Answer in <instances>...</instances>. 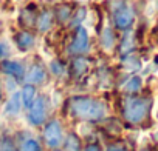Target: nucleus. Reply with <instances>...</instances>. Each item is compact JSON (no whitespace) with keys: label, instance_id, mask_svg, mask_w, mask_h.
<instances>
[{"label":"nucleus","instance_id":"nucleus-6","mask_svg":"<svg viewBox=\"0 0 158 151\" xmlns=\"http://www.w3.org/2000/svg\"><path fill=\"white\" fill-rule=\"evenodd\" d=\"M89 48H90L89 29L85 26L76 28V34H74V39L71 40V43L68 45V51L71 54H84L89 51Z\"/></svg>","mask_w":158,"mask_h":151},{"label":"nucleus","instance_id":"nucleus-26","mask_svg":"<svg viewBox=\"0 0 158 151\" xmlns=\"http://www.w3.org/2000/svg\"><path fill=\"white\" fill-rule=\"evenodd\" d=\"M10 51H11L10 43H6V42H0V57L8 56V54H10Z\"/></svg>","mask_w":158,"mask_h":151},{"label":"nucleus","instance_id":"nucleus-11","mask_svg":"<svg viewBox=\"0 0 158 151\" xmlns=\"http://www.w3.org/2000/svg\"><path fill=\"white\" fill-rule=\"evenodd\" d=\"M17 151H42V143L34 136H25L19 140Z\"/></svg>","mask_w":158,"mask_h":151},{"label":"nucleus","instance_id":"nucleus-1","mask_svg":"<svg viewBox=\"0 0 158 151\" xmlns=\"http://www.w3.org/2000/svg\"><path fill=\"white\" fill-rule=\"evenodd\" d=\"M67 106L68 114L81 122H101L107 117V105L92 96H71L67 102Z\"/></svg>","mask_w":158,"mask_h":151},{"label":"nucleus","instance_id":"nucleus-22","mask_svg":"<svg viewBox=\"0 0 158 151\" xmlns=\"http://www.w3.org/2000/svg\"><path fill=\"white\" fill-rule=\"evenodd\" d=\"M133 48H135L133 34H132V31H129V33H126V36H124V39H123V43H121V52H123V54H130Z\"/></svg>","mask_w":158,"mask_h":151},{"label":"nucleus","instance_id":"nucleus-8","mask_svg":"<svg viewBox=\"0 0 158 151\" xmlns=\"http://www.w3.org/2000/svg\"><path fill=\"white\" fill-rule=\"evenodd\" d=\"M28 85H33V87H37V85H42L45 80H47V71L40 66V65H33L28 72H25V79H23Z\"/></svg>","mask_w":158,"mask_h":151},{"label":"nucleus","instance_id":"nucleus-7","mask_svg":"<svg viewBox=\"0 0 158 151\" xmlns=\"http://www.w3.org/2000/svg\"><path fill=\"white\" fill-rule=\"evenodd\" d=\"M0 68H2V71L8 76L10 79L13 80H23L25 79V66L17 62V60H11V59H5L2 60V63H0Z\"/></svg>","mask_w":158,"mask_h":151},{"label":"nucleus","instance_id":"nucleus-13","mask_svg":"<svg viewBox=\"0 0 158 151\" xmlns=\"http://www.w3.org/2000/svg\"><path fill=\"white\" fill-rule=\"evenodd\" d=\"M62 151H82V140L76 133L65 134V140L62 143Z\"/></svg>","mask_w":158,"mask_h":151},{"label":"nucleus","instance_id":"nucleus-18","mask_svg":"<svg viewBox=\"0 0 158 151\" xmlns=\"http://www.w3.org/2000/svg\"><path fill=\"white\" fill-rule=\"evenodd\" d=\"M143 87V79L139 77V76H132L130 79H127L123 85V91L127 93V94H135L141 90Z\"/></svg>","mask_w":158,"mask_h":151},{"label":"nucleus","instance_id":"nucleus-14","mask_svg":"<svg viewBox=\"0 0 158 151\" xmlns=\"http://www.w3.org/2000/svg\"><path fill=\"white\" fill-rule=\"evenodd\" d=\"M89 69V60L82 56H77L71 60V74L74 77H82Z\"/></svg>","mask_w":158,"mask_h":151},{"label":"nucleus","instance_id":"nucleus-30","mask_svg":"<svg viewBox=\"0 0 158 151\" xmlns=\"http://www.w3.org/2000/svg\"><path fill=\"white\" fill-rule=\"evenodd\" d=\"M144 151H146V149H144Z\"/></svg>","mask_w":158,"mask_h":151},{"label":"nucleus","instance_id":"nucleus-24","mask_svg":"<svg viewBox=\"0 0 158 151\" xmlns=\"http://www.w3.org/2000/svg\"><path fill=\"white\" fill-rule=\"evenodd\" d=\"M48 69H50V72L54 74V76H62V74L65 72V68H64V65H62L59 60H51V62L48 63Z\"/></svg>","mask_w":158,"mask_h":151},{"label":"nucleus","instance_id":"nucleus-9","mask_svg":"<svg viewBox=\"0 0 158 151\" xmlns=\"http://www.w3.org/2000/svg\"><path fill=\"white\" fill-rule=\"evenodd\" d=\"M22 110H23V105H22V99H20V91L16 90L14 93L10 94V99L6 100L5 108H3V114L13 117V116L20 114Z\"/></svg>","mask_w":158,"mask_h":151},{"label":"nucleus","instance_id":"nucleus-23","mask_svg":"<svg viewBox=\"0 0 158 151\" xmlns=\"http://www.w3.org/2000/svg\"><path fill=\"white\" fill-rule=\"evenodd\" d=\"M0 151H17V145L14 143L13 139L3 137L0 139Z\"/></svg>","mask_w":158,"mask_h":151},{"label":"nucleus","instance_id":"nucleus-4","mask_svg":"<svg viewBox=\"0 0 158 151\" xmlns=\"http://www.w3.org/2000/svg\"><path fill=\"white\" fill-rule=\"evenodd\" d=\"M112 14L113 23L118 29H129L135 20V13L132 6L124 0H112Z\"/></svg>","mask_w":158,"mask_h":151},{"label":"nucleus","instance_id":"nucleus-27","mask_svg":"<svg viewBox=\"0 0 158 151\" xmlns=\"http://www.w3.org/2000/svg\"><path fill=\"white\" fill-rule=\"evenodd\" d=\"M106 151H129V149L124 148V146H121V145H109L106 148Z\"/></svg>","mask_w":158,"mask_h":151},{"label":"nucleus","instance_id":"nucleus-28","mask_svg":"<svg viewBox=\"0 0 158 151\" xmlns=\"http://www.w3.org/2000/svg\"><path fill=\"white\" fill-rule=\"evenodd\" d=\"M0 102H2V87H0Z\"/></svg>","mask_w":158,"mask_h":151},{"label":"nucleus","instance_id":"nucleus-21","mask_svg":"<svg viewBox=\"0 0 158 151\" xmlns=\"http://www.w3.org/2000/svg\"><path fill=\"white\" fill-rule=\"evenodd\" d=\"M20 22L25 25V26H33V25H36V20H37V17H36V13L31 10V8H25L22 13H20Z\"/></svg>","mask_w":158,"mask_h":151},{"label":"nucleus","instance_id":"nucleus-10","mask_svg":"<svg viewBox=\"0 0 158 151\" xmlns=\"http://www.w3.org/2000/svg\"><path fill=\"white\" fill-rule=\"evenodd\" d=\"M14 45L20 49V51H28L34 46V36L28 31H19L14 36Z\"/></svg>","mask_w":158,"mask_h":151},{"label":"nucleus","instance_id":"nucleus-16","mask_svg":"<svg viewBox=\"0 0 158 151\" xmlns=\"http://www.w3.org/2000/svg\"><path fill=\"white\" fill-rule=\"evenodd\" d=\"M121 65H123V68H124L126 71H138V69L143 68L141 59H139L138 56L132 54V52H130V54H126V56L123 57Z\"/></svg>","mask_w":158,"mask_h":151},{"label":"nucleus","instance_id":"nucleus-29","mask_svg":"<svg viewBox=\"0 0 158 151\" xmlns=\"http://www.w3.org/2000/svg\"><path fill=\"white\" fill-rule=\"evenodd\" d=\"M16 2H20V0H16Z\"/></svg>","mask_w":158,"mask_h":151},{"label":"nucleus","instance_id":"nucleus-3","mask_svg":"<svg viewBox=\"0 0 158 151\" xmlns=\"http://www.w3.org/2000/svg\"><path fill=\"white\" fill-rule=\"evenodd\" d=\"M42 140L44 145L51 151H57L59 148H62V143L65 140V131L62 123L57 119H51L45 122L42 130Z\"/></svg>","mask_w":158,"mask_h":151},{"label":"nucleus","instance_id":"nucleus-19","mask_svg":"<svg viewBox=\"0 0 158 151\" xmlns=\"http://www.w3.org/2000/svg\"><path fill=\"white\" fill-rule=\"evenodd\" d=\"M87 20V8L85 6H81L76 13L71 14V19H70V26L73 28H79V26H82V22Z\"/></svg>","mask_w":158,"mask_h":151},{"label":"nucleus","instance_id":"nucleus-20","mask_svg":"<svg viewBox=\"0 0 158 151\" xmlns=\"http://www.w3.org/2000/svg\"><path fill=\"white\" fill-rule=\"evenodd\" d=\"M53 14H56V19H57L59 22H67V20L71 19L73 8H71L70 5H59Z\"/></svg>","mask_w":158,"mask_h":151},{"label":"nucleus","instance_id":"nucleus-12","mask_svg":"<svg viewBox=\"0 0 158 151\" xmlns=\"http://www.w3.org/2000/svg\"><path fill=\"white\" fill-rule=\"evenodd\" d=\"M19 91H20V99H22L23 110H28L31 106V103L34 102V99L37 97V90H36V87L25 83Z\"/></svg>","mask_w":158,"mask_h":151},{"label":"nucleus","instance_id":"nucleus-25","mask_svg":"<svg viewBox=\"0 0 158 151\" xmlns=\"http://www.w3.org/2000/svg\"><path fill=\"white\" fill-rule=\"evenodd\" d=\"M82 151H102V146L99 142H90L85 146H82Z\"/></svg>","mask_w":158,"mask_h":151},{"label":"nucleus","instance_id":"nucleus-5","mask_svg":"<svg viewBox=\"0 0 158 151\" xmlns=\"http://www.w3.org/2000/svg\"><path fill=\"white\" fill-rule=\"evenodd\" d=\"M48 119V103L45 96H37L27 110V120L31 126H44Z\"/></svg>","mask_w":158,"mask_h":151},{"label":"nucleus","instance_id":"nucleus-2","mask_svg":"<svg viewBox=\"0 0 158 151\" xmlns=\"http://www.w3.org/2000/svg\"><path fill=\"white\" fill-rule=\"evenodd\" d=\"M150 110V102L144 97H127L123 102V117L132 125L144 122Z\"/></svg>","mask_w":158,"mask_h":151},{"label":"nucleus","instance_id":"nucleus-15","mask_svg":"<svg viewBox=\"0 0 158 151\" xmlns=\"http://www.w3.org/2000/svg\"><path fill=\"white\" fill-rule=\"evenodd\" d=\"M53 19H54V14L53 11H44L39 14L37 20H36V26L40 33H47L51 29L53 26Z\"/></svg>","mask_w":158,"mask_h":151},{"label":"nucleus","instance_id":"nucleus-17","mask_svg":"<svg viewBox=\"0 0 158 151\" xmlns=\"http://www.w3.org/2000/svg\"><path fill=\"white\" fill-rule=\"evenodd\" d=\"M101 46L107 52H110L115 48V34H113L112 28H109V26H106L101 31Z\"/></svg>","mask_w":158,"mask_h":151}]
</instances>
